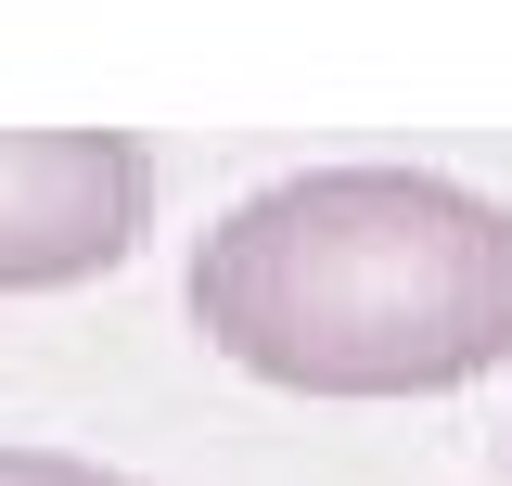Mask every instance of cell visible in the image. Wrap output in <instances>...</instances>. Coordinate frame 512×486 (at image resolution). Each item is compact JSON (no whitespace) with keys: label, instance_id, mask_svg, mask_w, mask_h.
<instances>
[{"label":"cell","instance_id":"obj_1","mask_svg":"<svg viewBox=\"0 0 512 486\" xmlns=\"http://www.w3.org/2000/svg\"><path fill=\"white\" fill-rule=\"evenodd\" d=\"M192 320L295 397H448L512 359V205L436 167H295L192 243Z\"/></svg>","mask_w":512,"mask_h":486},{"label":"cell","instance_id":"obj_3","mask_svg":"<svg viewBox=\"0 0 512 486\" xmlns=\"http://www.w3.org/2000/svg\"><path fill=\"white\" fill-rule=\"evenodd\" d=\"M0 486H141L116 461H77V448H0Z\"/></svg>","mask_w":512,"mask_h":486},{"label":"cell","instance_id":"obj_2","mask_svg":"<svg viewBox=\"0 0 512 486\" xmlns=\"http://www.w3.org/2000/svg\"><path fill=\"white\" fill-rule=\"evenodd\" d=\"M154 231V141L128 128H0V295H64L128 269Z\"/></svg>","mask_w":512,"mask_h":486}]
</instances>
